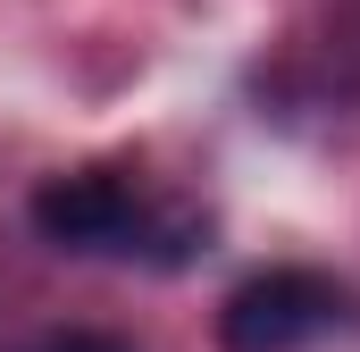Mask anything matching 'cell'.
I'll list each match as a JSON object with an SVG mask.
<instances>
[{
  "mask_svg": "<svg viewBox=\"0 0 360 352\" xmlns=\"http://www.w3.org/2000/svg\"><path fill=\"white\" fill-rule=\"evenodd\" d=\"M344 285L319 277V268H269V277H243L218 310V344L226 352H302L319 344L327 327H344Z\"/></svg>",
  "mask_w": 360,
  "mask_h": 352,
  "instance_id": "cell-2",
  "label": "cell"
},
{
  "mask_svg": "<svg viewBox=\"0 0 360 352\" xmlns=\"http://www.w3.org/2000/svg\"><path fill=\"white\" fill-rule=\"evenodd\" d=\"M34 227L59 252H101V260H184L193 227L143 201L126 176H51L34 193Z\"/></svg>",
  "mask_w": 360,
  "mask_h": 352,
  "instance_id": "cell-1",
  "label": "cell"
},
{
  "mask_svg": "<svg viewBox=\"0 0 360 352\" xmlns=\"http://www.w3.org/2000/svg\"><path fill=\"white\" fill-rule=\"evenodd\" d=\"M25 352H134V344H117V336H92V327H68V336H42V344H25Z\"/></svg>",
  "mask_w": 360,
  "mask_h": 352,
  "instance_id": "cell-3",
  "label": "cell"
}]
</instances>
